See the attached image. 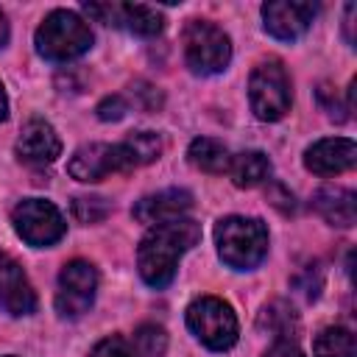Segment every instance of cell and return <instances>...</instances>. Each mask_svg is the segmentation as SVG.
<instances>
[{"label":"cell","mask_w":357,"mask_h":357,"mask_svg":"<svg viewBox=\"0 0 357 357\" xmlns=\"http://www.w3.org/2000/svg\"><path fill=\"white\" fill-rule=\"evenodd\" d=\"M215 243L220 259L234 271L257 268L268 254V229L257 218H223L215 226Z\"/></svg>","instance_id":"2"},{"label":"cell","mask_w":357,"mask_h":357,"mask_svg":"<svg viewBox=\"0 0 357 357\" xmlns=\"http://www.w3.org/2000/svg\"><path fill=\"white\" fill-rule=\"evenodd\" d=\"M134 349L139 357H162L167 351V332L156 324H142L134 332Z\"/></svg>","instance_id":"22"},{"label":"cell","mask_w":357,"mask_h":357,"mask_svg":"<svg viewBox=\"0 0 357 357\" xmlns=\"http://www.w3.org/2000/svg\"><path fill=\"white\" fill-rule=\"evenodd\" d=\"M357 162V145L349 137H329V139H318L315 145L307 148L304 153V165L307 170L318 173V176H337L351 170Z\"/></svg>","instance_id":"13"},{"label":"cell","mask_w":357,"mask_h":357,"mask_svg":"<svg viewBox=\"0 0 357 357\" xmlns=\"http://www.w3.org/2000/svg\"><path fill=\"white\" fill-rule=\"evenodd\" d=\"M89 17H98L106 25L126 28L128 33L137 36H156L165 25L162 14L151 6H131V3H89L84 6Z\"/></svg>","instance_id":"9"},{"label":"cell","mask_w":357,"mask_h":357,"mask_svg":"<svg viewBox=\"0 0 357 357\" xmlns=\"http://www.w3.org/2000/svg\"><path fill=\"white\" fill-rule=\"evenodd\" d=\"M109 215V206L103 198H89V195H81L73 201V218L78 223H100L103 218Z\"/></svg>","instance_id":"23"},{"label":"cell","mask_w":357,"mask_h":357,"mask_svg":"<svg viewBox=\"0 0 357 357\" xmlns=\"http://www.w3.org/2000/svg\"><path fill=\"white\" fill-rule=\"evenodd\" d=\"M315 357H357L354 335L346 326H326L315 337Z\"/></svg>","instance_id":"19"},{"label":"cell","mask_w":357,"mask_h":357,"mask_svg":"<svg viewBox=\"0 0 357 357\" xmlns=\"http://www.w3.org/2000/svg\"><path fill=\"white\" fill-rule=\"evenodd\" d=\"M61 153V139L56 128L45 120H31L20 139H17V156L28 165H50Z\"/></svg>","instance_id":"14"},{"label":"cell","mask_w":357,"mask_h":357,"mask_svg":"<svg viewBox=\"0 0 357 357\" xmlns=\"http://www.w3.org/2000/svg\"><path fill=\"white\" fill-rule=\"evenodd\" d=\"M33 42L36 53L47 61H70L92 47V31L75 11L56 8L42 20Z\"/></svg>","instance_id":"3"},{"label":"cell","mask_w":357,"mask_h":357,"mask_svg":"<svg viewBox=\"0 0 357 357\" xmlns=\"http://www.w3.org/2000/svg\"><path fill=\"white\" fill-rule=\"evenodd\" d=\"M187 326L212 351H226L237 343V315L223 298H195L187 307Z\"/></svg>","instance_id":"4"},{"label":"cell","mask_w":357,"mask_h":357,"mask_svg":"<svg viewBox=\"0 0 357 357\" xmlns=\"http://www.w3.org/2000/svg\"><path fill=\"white\" fill-rule=\"evenodd\" d=\"M126 112H128V103H126L120 95L103 98V100L98 103V117H100V120H120Z\"/></svg>","instance_id":"25"},{"label":"cell","mask_w":357,"mask_h":357,"mask_svg":"<svg viewBox=\"0 0 357 357\" xmlns=\"http://www.w3.org/2000/svg\"><path fill=\"white\" fill-rule=\"evenodd\" d=\"M95 290H98V271L84 259L67 262L59 273V293H56L59 315L61 318H81L92 307Z\"/></svg>","instance_id":"8"},{"label":"cell","mask_w":357,"mask_h":357,"mask_svg":"<svg viewBox=\"0 0 357 357\" xmlns=\"http://www.w3.org/2000/svg\"><path fill=\"white\" fill-rule=\"evenodd\" d=\"M70 176L78 178V181H100L106 178L109 173H123V170H131L120 142L117 145H106V142H92V145H84L73 153L70 165H67Z\"/></svg>","instance_id":"10"},{"label":"cell","mask_w":357,"mask_h":357,"mask_svg":"<svg viewBox=\"0 0 357 357\" xmlns=\"http://www.w3.org/2000/svg\"><path fill=\"white\" fill-rule=\"evenodd\" d=\"M201 240V226L190 218H176L151 226V231L139 240L137 248V268L145 284L162 290L173 282L176 265L181 254H187Z\"/></svg>","instance_id":"1"},{"label":"cell","mask_w":357,"mask_h":357,"mask_svg":"<svg viewBox=\"0 0 357 357\" xmlns=\"http://www.w3.org/2000/svg\"><path fill=\"white\" fill-rule=\"evenodd\" d=\"M6 112H8V100H6V92H3V86H0V120L6 117Z\"/></svg>","instance_id":"28"},{"label":"cell","mask_w":357,"mask_h":357,"mask_svg":"<svg viewBox=\"0 0 357 357\" xmlns=\"http://www.w3.org/2000/svg\"><path fill=\"white\" fill-rule=\"evenodd\" d=\"M8 45V20H6V14L0 11V50Z\"/></svg>","instance_id":"27"},{"label":"cell","mask_w":357,"mask_h":357,"mask_svg":"<svg viewBox=\"0 0 357 357\" xmlns=\"http://www.w3.org/2000/svg\"><path fill=\"white\" fill-rule=\"evenodd\" d=\"M265 357H304V351L293 340H273V346L265 351Z\"/></svg>","instance_id":"26"},{"label":"cell","mask_w":357,"mask_h":357,"mask_svg":"<svg viewBox=\"0 0 357 357\" xmlns=\"http://www.w3.org/2000/svg\"><path fill=\"white\" fill-rule=\"evenodd\" d=\"M11 223L17 229V234L28 243V245H36V248H45V245H53L64 237L67 231V223H64V215L45 198H25L14 206L11 212Z\"/></svg>","instance_id":"7"},{"label":"cell","mask_w":357,"mask_h":357,"mask_svg":"<svg viewBox=\"0 0 357 357\" xmlns=\"http://www.w3.org/2000/svg\"><path fill=\"white\" fill-rule=\"evenodd\" d=\"M262 326H268V332L276 335V340H290V335L296 332V312L284 304V301H273L262 310V318H259Z\"/></svg>","instance_id":"21"},{"label":"cell","mask_w":357,"mask_h":357,"mask_svg":"<svg viewBox=\"0 0 357 357\" xmlns=\"http://www.w3.org/2000/svg\"><path fill=\"white\" fill-rule=\"evenodd\" d=\"M187 156H190V162H192L198 170L212 173V176L229 170V159H231L229 151H226V145L218 142V139H212V137H198V139H192Z\"/></svg>","instance_id":"18"},{"label":"cell","mask_w":357,"mask_h":357,"mask_svg":"<svg viewBox=\"0 0 357 357\" xmlns=\"http://www.w3.org/2000/svg\"><path fill=\"white\" fill-rule=\"evenodd\" d=\"M315 209L321 212V218L332 226H351L357 218V206H354V192L343 190V187H324L315 192Z\"/></svg>","instance_id":"16"},{"label":"cell","mask_w":357,"mask_h":357,"mask_svg":"<svg viewBox=\"0 0 357 357\" xmlns=\"http://www.w3.org/2000/svg\"><path fill=\"white\" fill-rule=\"evenodd\" d=\"M248 100H251V112L259 120H282L290 109V78L282 61L268 59L262 64L254 67L251 78H248Z\"/></svg>","instance_id":"6"},{"label":"cell","mask_w":357,"mask_h":357,"mask_svg":"<svg viewBox=\"0 0 357 357\" xmlns=\"http://www.w3.org/2000/svg\"><path fill=\"white\" fill-rule=\"evenodd\" d=\"M190 206H192V195H190L187 190H162V192H156V195L139 198L137 206H134V218H137L139 223L156 226V223L181 218Z\"/></svg>","instance_id":"15"},{"label":"cell","mask_w":357,"mask_h":357,"mask_svg":"<svg viewBox=\"0 0 357 357\" xmlns=\"http://www.w3.org/2000/svg\"><path fill=\"white\" fill-rule=\"evenodd\" d=\"M89 357H139V351H137L134 343H128L126 337L112 335V337H103V340L89 351Z\"/></svg>","instance_id":"24"},{"label":"cell","mask_w":357,"mask_h":357,"mask_svg":"<svg viewBox=\"0 0 357 357\" xmlns=\"http://www.w3.org/2000/svg\"><path fill=\"white\" fill-rule=\"evenodd\" d=\"M229 176L234 181V187L251 190L271 176V159L262 151H243L229 159Z\"/></svg>","instance_id":"17"},{"label":"cell","mask_w":357,"mask_h":357,"mask_svg":"<svg viewBox=\"0 0 357 357\" xmlns=\"http://www.w3.org/2000/svg\"><path fill=\"white\" fill-rule=\"evenodd\" d=\"M181 42H184L187 67L198 75H215V73L226 70V64L231 59L229 36L209 20H190Z\"/></svg>","instance_id":"5"},{"label":"cell","mask_w":357,"mask_h":357,"mask_svg":"<svg viewBox=\"0 0 357 357\" xmlns=\"http://www.w3.org/2000/svg\"><path fill=\"white\" fill-rule=\"evenodd\" d=\"M0 310L8 315H31L36 310V293L22 265L6 251H0Z\"/></svg>","instance_id":"12"},{"label":"cell","mask_w":357,"mask_h":357,"mask_svg":"<svg viewBox=\"0 0 357 357\" xmlns=\"http://www.w3.org/2000/svg\"><path fill=\"white\" fill-rule=\"evenodd\" d=\"M120 148H123L128 165L137 167V165H148V162L159 159V153H162V139H159V134H153V131H134V134H128V137L120 142Z\"/></svg>","instance_id":"20"},{"label":"cell","mask_w":357,"mask_h":357,"mask_svg":"<svg viewBox=\"0 0 357 357\" xmlns=\"http://www.w3.org/2000/svg\"><path fill=\"white\" fill-rule=\"evenodd\" d=\"M318 6L315 3H298V0H271L262 6V20H265V31L282 42H293L298 39L312 17H315Z\"/></svg>","instance_id":"11"}]
</instances>
